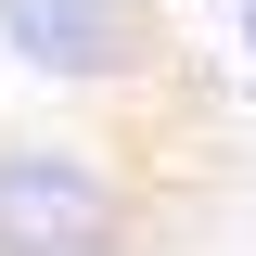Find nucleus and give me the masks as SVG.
Here are the masks:
<instances>
[{
    "label": "nucleus",
    "mask_w": 256,
    "mask_h": 256,
    "mask_svg": "<svg viewBox=\"0 0 256 256\" xmlns=\"http://www.w3.org/2000/svg\"><path fill=\"white\" fill-rule=\"evenodd\" d=\"M230 26H244V90H256V0H230Z\"/></svg>",
    "instance_id": "obj_3"
},
{
    "label": "nucleus",
    "mask_w": 256,
    "mask_h": 256,
    "mask_svg": "<svg viewBox=\"0 0 256 256\" xmlns=\"http://www.w3.org/2000/svg\"><path fill=\"white\" fill-rule=\"evenodd\" d=\"M0 52L52 90H128L141 77V13L128 0H0Z\"/></svg>",
    "instance_id": "obj_2"
},
{
    "label": "nucleus",
    "mask_w": 256,
    "mask_h": 256,
    "mask_svg": "<svg viewBox=\"0 0 256 256\" xmlns=\"http://www.w3.org/2000/svg\"><path fill=\"white\" fill-rule=\"evenodd\" d=\"M128 180L90 141H0V256H128Z\"/></svg>",
    "instance_id": "obj_1"
}]
</instances>
